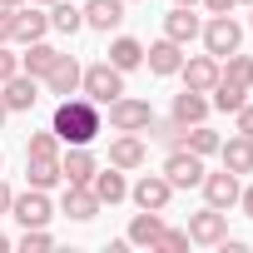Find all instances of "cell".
I'll list each match as a JSON object with an SVG mask.
<instances>
[{
	"label": "cell",
	"mask_w": 253,
	"mask_h": 253,
	"mask_svg": "<svg viewBox=\"0 0 253 253\" xmlns=\"http://www.w3.org/2000/svg\"><path fill=\"white\" fill-rule=\"evenodd\" d=\"M233 114H238V134H248V139H253V104L243 99V104H238Z\"/></svg>",
	"instance_id": "obj_37"
},
{
	"label": "cell",
	"mask_w": 253,
	"mask_h": 253,
	"mask_svg": "<svg viewBox=\"0 0 253 253\" xmlns=\"http://www.w3.org/2000/svg\"><path fill=\"white\" fill-rule=\"evenodd\" d=\"M0 5H20V0H0Z\"/></svg>",
	"instance_id": "obj_44"
},
{
	"label": "cell",
	"mask_w": 253,
	"mask_h": 253,
	"mask_svg": "<svg viewBox=\"0 0 253 253\" xmlns=\"http://www.w3.org/2000/svg\"><path fill=\"white\" fill-rule=\"evenodd\" d=\"M25 179H30V189H55V184H65V174H60V154L55 159H45V154H25Z\"/></svg>",
	"instance_id": "obj_15"
},
{
	"label": "cell",
	"mask_w": 253,
	"mask_h": 253,
	"mask_svg": "<svg viewBox=\"0 0 253 253\" xmlns=\"http://www.w3.org/2000/svg\"><path fill=\"white\" fill-rule=\"evenodd\" d=\"M174 5H199V0H174Z\"/></svg>",
	"instance_id": "obj_43"
},
{
	"label": "cell",
	"mask_w": 253,
	"mask_h": 253,
	"mask_svg": "<svg viewBox=\"0 0 253 253\" xmlns=\"http://www.w3.org/2000/svg\"><path fill=\"white\" fill-rule=\"evenodd\" d=\"M174 119L184 124V129H189V124H204V119H209V99H204L199 89H184V94H174Z\"/></svg>",
	"instance_id": "obj_24"
},
{
	"label": "cell",
	"mask_w": 253,
	"mask_h": 253,
	"mask_svg": "<svg viewBox=\"0 0 253 253\" xmlns=\"http://www.w3.org/2000/svg\"><path fill=\"white\" fill-rule=\"evenodd\" d=\"M218 159H223L228 174H253V139H248V134L223 139V144H218Z\"/></svg>",
	"instance_id": "obj_17"
},
{
	"label": "cell",
	"mask_w": 253,
	"mask_h": 253,
	"mask_svg": "<svg viewBox=\"0 0 253 253\" xmlns=\"http://www.w3.org/2000/svg\"><path fill=\"white\" fill-rule=\"evenodd\" d=\"M164 179H169L174 189H199V184H204V159L179 144V149L164 159Z\"/></svg>",
	"instance_id": "obj_7"
},
{
	"label": "cell",
	"mask_w": 253,
	"mask_h": 253,
	"mask_svg": "<svg viewBox=\"0 0 253 253\" xmlns=\"http://www.w3.org/2000/svg\"><path fill=\"white\" fill-rule=\"evenodd\" d=\"M109 109V124L119 134H144L149 129V119H154V109H149V99H129V94H119L114 104H104Z\"/></svg>",
	"instance_id": "obj_3"
},
{
	"label": "cell",
	"mask_w": 253,
	"mask_h": 253,
	"mask_svg": "<svg viewBox=\"0 0 253 253\" xmlns=\"http://www.w3.org/2000/svg\"><path fill=\"white\" fill-rule=\"evenodd\" d=\"M199 189H204V199H209L213 209H223V213H228V209L238 204V189H243V184H238V174L218 169V174H204V184H199Z\"/></svg>",
	"instance_id": "obj_10"
},
{
	"label": "cell",
	"mask_w": 253,
	"mask_h": 253,
	"mask_svg": "<svg viewBox=\"0 0 253 253\" xmlns=\"http://www.w3.org/2000/svg\"><path fill=\"white\" fill-rule=\"evenodd\" d=\"M179 75H184V89L209 94V89L218 84V60H213V55H194V60H184V65H179Z\"/></svg>",
	"instance_id": "obj_12"
},
{
	"label": "cell",
	"mask_w": 253,
	"mask_h": 253,
	"mask_svg": "<svg viewBox=\"0 0 253 253\" xmlns=\"http://www.w3.org/2000/svg\"><path fill=\"white\" fill-rule=\"evenodd\" d=\"M243 94H248L243 84H233V80H223V75H218V84H213V109H223V114H233V109L243 104Z\"/></svg>",
	"instance_id": "obj_30"
},
{
	"label": "cell",
	"mask_w": 253,
	"mask_h": 253,
	"mask_svg": "<svg viewBox=\"0 0 253 253\" xmlns=\"http://www.w3.org/2000/svg\"><path fill=\"white\" fill-rule=\"evenodd\" d=\"M199 15H194V5H174L169 15H164V35L174 40V45H189V40H199Z\"/></svg>",
	"instance_id": "obj_14"
},
{
	"label": "cell",
	"mask_w": 253,
	"mask_h": 253,
	"mask_svg": "<svg viewBox=\"0 0 253 253\" xmlns=\"http://www.w3.org/2000/svg\"><path fill=\"white\" fill-rule=\"evenodd\" d=\"M199 35H204V50H209L213 60H223V55H233V50L243 45V25H238L233 15H213Z\"/></svg>",
	"instance_id": "obj_4"
},
{
	"label": "cell",
	"mask_w": 253,
	"mask_h": 253,
	"mask_svg": "<svg viewBox=\"0 0 253 253\" xmlns=\"http://www.w3.org/2000/svg\"><path fill=\"white\" fill-rule=\"evenodd\" d=\"M223 238H228V213H223V209H213V204H209V209H199V213L189 218V243L218 248Z\"/></svg>",
	"instance_id": "obj_6"
},
{
	"label": "cell",
	"mask_w": 253,
	"mask_h": 253,
	"mask_svg": "<svg viewBox=\"0 0 253 253\" xmlns=\"http://www.w3.org/2000/svg\"><path fill=\"white\" fill-rule=\"evenodd\" d=\"M5 119H10V109H5V99H0V124H5Z\"/></svg>",
	"instance_id": "obj_41"
},
{
	"label": "cell",
	"mask_w": 253,
	"mask_h": 253,
	"mask_svg": "<svg viewBox=\"0 0 253 253\" xmlns=\"http://www.w3.org/2000/svg\"><path fill=\"white\" fill-rule=\"evenodd\" d=\"M80 89H84V99L89 104H114L119 94H124V70H114L109 60H99V65H89L84 75H80Z\"/></svg>",
	"instance_id": "obj_2"
},
{
	"label": "cell",
	"mask_w": 253,
	"mask_h": 253,
	"mask_svg": "<svg viewBox=\"0 0 253 253\" xmlns=\"http://www.w3.org/2000/svg\"><path fill=\"white\" fill-rule=\"evenodd\" d=\"M144 60H149L154 75H179V65H184V45H174V40L164 35V40H154V45L144 50Z\"/></svg>",
	"instance_id": "obj_19"
},
{
	"label": "cell",
	"mask_w": 253,
	"mask_h": 253,
	"mask_svg": "<svg viewBox=\"0 0 253 253\" xmlns=\"http://www.w3.org/2000/svg\"><path fill=\"white\" fill-rule=\"evenodd\" d=\"M10 218H15L20 228H45V223L55 218V209H50L45 189H25V194L10 199Z\"/></svg>",
	"instance_id": "obj_5"
},
{
	"label": "cell",
	"mask_w": 253,
	"mask_h": 253,
	"mask_svg": "<svg viewBox=\"0 0 253 253\" xmlns=\"http://www.w3.org/2000/svg\"><path fill=\"white\" fill-rule=\"evenodd\" d=\"M238 5H253V0H238Z\"/></svg>",
	"instance_id": "obj_45"
},
{
	"label": "cell",
	"mask_w": 253,
	"mask_h": 253,
	"mask_svg": "<svg viewBox=\"0 0 253 253\" xmlns=\"http://www.w3.org/2000/svg\"><path fill=\"white\" fill-rule=\"evenodd\" d=\"M20 248H25V253H45V248H55V238H50L45 228H25V233H20Z\"/></svg>",
	"instance_id": "obj_34"
},
{
	"label": "cell",
	"mask_w": 253,
	"mask_h": 253,
	"mask_svg": "<svg viewBox=\"0 0 253 253\" xmlns=\"http://www.w3.org/2000/svg\"><path fill=\"white\" fill-rule=\"evenodd\" d=\"M104 204L94 199V189L89 184H65V199H60V213H70L75 223H89L94 213H99Z\"/></svg>",
	"instance_id": "obj_11"
},
{
	"label": "cell",
	"mask_w": 253,
	"mask_h": 253,
	"mask_svg": "<svg viewBox=\"0 0 253 253\" xmlns=\"http://www.w3.org/2000/svg\"><path fill=\"white\" fill-rule=\"evenodd\" d=\"M124 20V0H89L84 5V25L89 30H114Z\"/></svg>",
	"instance_id": "obj_23"
},
{
	"label": "cell",
	"mask_w": 253,
	"mask_h": 253,
	"mask_svg": "<svg viewBox=\"0 0 253 253\" xmlns=\"http://www.w3.org/2000/svg\"><path fill=\"white\" fill-rule=\"evenodd\" d=\"M109 65H114V70H124V75L139 70V65H144V45H139L134 35H119V40L109 45Z\"/></svg>",
	"instance_id": "obj_26"
},
{
	"label": "cell",
	"mask_w": 253,
	"mask_h": 253,
	"mask_svg": "<svg viewBox=\"0 0 253 253\" xmlns=\"http://www.w3.org/2000/svg\"><path fill=\"white\" fill-rule=\"evenodd\" d=\"M55 60H60V50H55V45H45V40H35V45H25L20 70H25V75H35V80H45V75L55 70Z\"/></svg>",
	"instance_id": "obj_22"
},
{
	"label": "cell",
	"mask_w": 253,
	"mask_h": 253,
	"mask_svg": "<svg viewBox=\"0 0 253 253\" xmlns=\"http://www.w3.org/2000/svg\"><path fill=\"white\" fill-rule=\"evenodd\" d=\"M80 75H84V70H80V60H75V55H60V60H55V70L45 75V89H50V94H60V99H70V94H80Z\"/></svg>",
	"instance_id": "obj_13"
},
{
	"label": "cell",
	"mask_w": 253,
	"mask_h": 253,
	"mask_svg": "<svg viewBox=\"0 0 253 253\" xmlns=\"http://www.w3.org/2000/svg\"><path fill=\"white\" fill-rule=\"evenodd\" d=\"M40 5H55V0H40Z\"/></svg>",
	"instance_id": "obj_46"
},
{
	"label": "cell",
	"mask_w": 253,
	"mask_h": 253,
	"mask_svg": "<svg viewBox=\"0 0 253 253\" xmlns=\"http://www.w3.org/2000/svg\"><path fill=\"white\" fill-rule=\"evenodd\" d=\"M60 174H65V184H89V179H94V154H89V144H70L65 159H60Z\"/></svg>",
	"instance_id": "obj_16"
},
{
	"label": "cell",
	"mask_w": 253,
	"mask_h": 253,
	"mask_svg": "<svg viewBox=\"0 0 253 253\" xmlns=\"http://www.w3.org/2000/svg\"><path fill=\"white\" fill-rule=\"evenodd\" d=\"M89 189H94V199L99 204H119V199H129V184H124V169H94V179H89Z\"/></svg>",
	"instance_id": "obj_18"
},
{
	"label": "cell",
	"mask_w": 253,
	"mask_h": 253,
	"mask_svg": "<svg viewBox=\"0 0 253 253\" xmlns=\"http://www.w3.org/2000/svg\"><path fill=\"white\" fill-rule=\"evenodd\" d=\"M50 30H60V35H80V30H84V10L75 5V0H55V10H50Z\"/></svg>",
	"instance_id": "obj_27"
},
{
	"label": "cell",
	"mask_w": 253,
	"mask_h": 253,
	"mask_svg": "<svg viewBox=\"0 0 253 253\" xmlns=\"http://www.w3.org/2000/svg\"><path fill=\"white\" fill-rule=\"evenodd\" d=\"M15 35V5H0V45H10Z\"/></svg>",
	"instance_id": "obj_35"
},
{
	"label": "cell",
	"mask_w": 253,
	"mask_h": 253,
	"mask_svg": "<svg viewBox=\"0 0 253 253\" xmlns=\"http://www.w3.org/2000/svg\"><path fill=\"white\" fill-rule=\"evenodd\" d=\"M45 30H50V15H40L35 5H30V10H20V5H15V35H10V40L35 45V40H45Z\"/></svg>",
	"instance_id": "obj_21"
},
{
	"label": "cell",
	"mask_w": 253,
	"mask_h": 253,
	"mask_svg": "<svg viewBox=\"0 0 253 253\" xmlns=\"http://www.w3.org/2000/svg\"><path fill=\"white\" fill-rule=\"evenodd\" d=\"M204 5H209V15H228V10L238 5V0H204Z\"/></svg>",
	"instance_id": "obj_39"
},
{
	"label": "cell",
	"mask_w": 253,
	"mask_h": 253,
	"mask_svg": "<svg viewBox=\"0 0 253 253\" xmlns=\"http://www.w3.org/2000/svg\"><path fill=\"white\" fill-rule=\"evenodd\" d=\"M159 228H164V218L154 213V209H144V213H134V223H129V248H154V238H159Z\"/></svg>",
	"instance_id": "obj_25"
},
{
	"label": "cell",
	"mask_w": 253,
	"mask_h": 253,
	"mask_svg": "<svg viewBox=\"0 0 253 253\" xmlns=\"http://www.w3.org/2000/svg\"><path fill=\"white\" fill-rule=\"evenodd\" d=\"M218 134L209 129V124H189V129H184V149L189 154H199V159H209V154H218Z\"/></svg>",
	"instance_id": "obj_28"
},
{
	"label": "cell",
	"mask_w": 253,
	"mask_h": 253,
	"mask_svg": "<svg viewBox=\"0 0 253 253\" xmlns=\"http://www.w3.org/2000/svg\"><path fill=\"white\" fill-rule=\"evenodd\" d=\"M15 70H20V55H10L5 45H0V84H5V80H10Z\"/></svg>",
	"instance_id": "obj_36"
},
{
	"label": "cell",
	"mask_w": 253,
	"mask_h": 253,
	"mask_svg": "<svg viewBox=\"0 0 253 253\" xmlns=\"http://www.w3.org/2000/svg\"><path fill=\"white\" fill-rule=\"evenodd\" d=\"M169 194H174V184H169L164 174H144V179L129 189V199H134L139 209H154V213H164V209H169Z\"/></svg>",
	"instance_id": "obj_9"
},
{
	"label": "cell",
	"mask_w": 253,
	"mask_h": 253,
	"mask_svg": "<svg viewBox=\"0 0 253 253\" xmlns=\"http://www.w3.org/2000/svg\"><path fill=\"white\" fill-rule=\"evenodd\" d=\"M223 60H228V65H218V75L248 89V84H253V55H243V50H233V55H223Z\"/></svg>",
	"instance_id": "obj_29"
},
{
	"label": "cell",
	"mask_w": 253,
	"mask_h": 253,
	"mask_svg": "<svg viewBox=\"0 0 253 253\" xmlns=\"http://www.w3.org/2000/svg\"><path fill=\"white\" fill-rule=\"evenodd\" d=\"M238 209H243V218H253V184L238 189Z\"/></svg>",
	"instance_id": "obj_38"
},
{
	"label": "cell",
	"mask_w": 253,
	"mask_h": 253,
	"mask_svg": "<svg viewBox=\"0 0 253 253\" xmlns=\"http://www.w3.org/2000/svg\"><path fill=\"white\" fill-rule=\"evenodd\" d=\"M184 248H189V228H159L154 253H184Z\"/></svg>",
	"instance_id": "obj_32"
},
{
	"label": "cell",
	"mask_w": 253,
	"mask_h": 253,
	"mask_svg": "<svg viewBox=\"0 0 253 253\" xmlns=\"http://www.w3.org/2000/svg\"><path fill=\"white\" fill-rule=\"evenodd\" d=\"M0 99H5L10 114H15V109H35V99H40V80L25 75V70H15L5 84H0Z\"/></svg>",
	"instance_id": "obj_8"
},
{
	"label": "cell",
	"mask_w": 253,
	"mask_h": 253,
	"mask_svg": "<svg viewBox=\"0 0 253 253\" xmlns=\"http://www.w3.org/2000/svg\"><path fill=\"white\" fill-rule=\"evenodd\" d=\"M10 199H15V194H10V184L0 179V213H10Z\"/></svg>",
	"instance_id": "obj_40"
},
{
	"label": "cell",
	"mask_w": 253,
	"mask_h": 253,
	"mask_svg": "<svg viewBox=\"0 0 253 253\" xmlns=\"http://www.w3.org/2000/svg\"><path fill=\"white\" fill-rule=\"evenodd\" d=\"M144 134H149V139H159V144H174V149H179V144H184V124H179V119H169V124L149 119V129H144Z\"/></svg>",
	"instance_id": "obj_31"
},
{
	"label": "cell",
	"mask_w": 253,
	"mask_h": 253,
	"mask_svg": "<svg viewBox=\"0 0 253 253\" xmlns=\"http://www.w3.org/2000/svg\"><path fill=\"white\" fill-rule=\"evenodd\" d=\"M50 129H55V139H60L65 149H70V144H89V139L99 134V104H89V99H80V94L60 99Z\"/></svg>",
	"instance_id": "obj_1"
},
{
	"label": "cell",
	"mask_w": 253,
	"mask_h": 253,
	"mask_svg": "<svg viewBox=\"0 0 253 253\" xmlns=\"http://www.w3.org/2000/svg\"><path fill=\"white\" fill-rule=\"evenodd\" d=\"M144 154H149V149H144L139 134H119V139L109 144V164H114V169H139Z\"/></svg>",
	"instance_id": "obj_20"
},
{
	"label": "cell",
	"mask_w": 253,
	"mask_h": 253,
	"mask_svg": "<svg viewBox=\"0 0 253 253\" xmlns=\"http://www.w3.org/2000/svg\"><path fill=\"white\" fill-rule=\"evenodd\" d=\"M25 154H45V159H55V154H60L55 129H35V134H30V144H25Z\"/></svg>",
	"instance_id": "obj_33"
},
{
	"label": "cell",
	"mask_w": 253,
	"mask_h": 253,
	"mask_svg": "<svg viewBox=\"0 0 253 253\" xmlns=\"http://www.w3.org/2000/svg\"><path fill=\"white\" fill-rule=\"evenodd\" d=\"M0 253H10V238H5V233H0Z\"/></svg>",
	"instance_id": "obj_42"
}]
</instances>
